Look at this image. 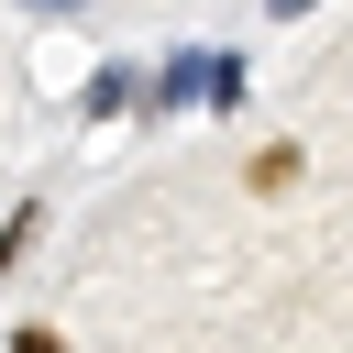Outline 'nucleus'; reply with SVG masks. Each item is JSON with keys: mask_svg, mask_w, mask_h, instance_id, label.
<instances>
[{"mask_svg": "<svg viewBox=\"0 0 353 353\" xmlns=\"http://www.w3.org/2000/svg\"><path fill=\"white\" fill-rule=\"evenodd\" d=\"M11 353H66V342H55L44 320H33V331H11Z\"/></svg>", "mask_w": 353, "mask_h": 353, "instance_id": "2", "label": "nucleus"}, {"mask_svg": "<svg viewBox=\"0 0 353 353\" xmlns=\"http://www.w3.org/2000/svg\"><path fill=\"white\" fill-rule=\"evenodd\" d=\"M298 176H309V154H298V143H265V154H254V199H287Z\"/></svg>", "mask_w": 353, "mask_h": 353, "instance_id": "1", "label": "nucleus"}]
</instances>
